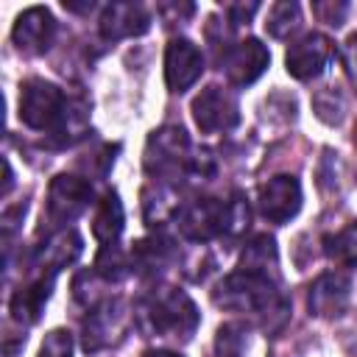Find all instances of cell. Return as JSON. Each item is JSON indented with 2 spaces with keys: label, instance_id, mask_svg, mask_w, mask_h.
Returning <instances> with one entry per match:
<instances>
[{
  "label": "cell",
  "instance_id": "cell-1",
  "mask_svg": "<svg viewBox=\"0 0 357 357\" xmlns=\"http://www.w3.org/2000/svg\"><path fill=\"white\" fill-rule=\"evenodd\" d=\"M215 304L223 310H234V312H254L265 321L279 315L284 321L287 315V301L279 293V279L254 273V271H243L237 268L234 273H229L212 293Z\"/></svg>",
  "mask_w": 357,
  "mask_h": 357
},
{
  "label": "cell",
  "instance_id": "cell-2",
  "mask_svg": "<svg viewBox=\"0 0 357 357\" xmlns=\"http://www.w3.org/2000/svg\"><path fill=\"white\" fill-rule=\"evenodd\" d=\"M201 315L192 298L176 287H159L137 307V324L153 337L190 340Z\"/></svg>",
  "mask_w": 357,
  "mask_h": 357
},
{
  "label": "cell",
  "instance_id": "cell-3",
  "mask_svg": "<svg viewBox=\"0 0 357 357\" xmlns=\"http://www.w3.org/2000/svg\"><path fill=\"white\" fill-rule=\"evenodd\" d=\"M145 170L156 178L198 176L201 162L190 151V137L181 126H162L145 142ZM204 173V170H201Z\"/></svg>",
  "mask_w": 357,
  "mask_h": 357
},
{
  "label": "cell",
  "instance_id": "cell-4",
  "mask_svg": "<svg viewBox=\"0 0 357 357\" xmlns=\"http://www.w3.org/2000/svg\"><path fill=\"white\" fill-rule=\"evenodd\" d=\"M70 98L45 78H28L20 86V120L33 131H53Z\"/></svg>",
  "mask_w": 357,
  "mask_h": 357
},
{
  "label": "cell",
  "instance_id": "cell-5",
  "mask_svg": "<svg viewBox=\"0 0 357 357\" xmlns=\"http://www.w3.org/2000/svg\"><path fill=\"white\" fill-rule=\"evenodd\" d=\"M92 204V184L73 173H59L47 187V220L53 226L73 223Z\"/></svg>",
  "mask_w": 357,
  "mask_h": 357
},
{
  "label": "cell",
  "instance_id": "cell-6",
  "mask_svg": "<svg viewBox=\"0 0 357 357\" xmlns=\"http://www.w3.org/2000/svg\"><path fill=\"white\" fill-rule=\"evenodd\" d=\"M192 120L195 126L204 131V134H223V131H231L237 123H240V106H237V98L212 84L206 89H201L192 100Z\"/></svg>",
  "mask_w": 357,
  "mask_h": 357
},
{
  "label": "cell",
  "instance_id": "cell-7",
  "mask_svg": "<svg viewBox=\"0 0 357 357\" xmlns=\"http://www.w3.org/2000/svg\"><path fill=\"white\" fill-rule=\"evenodd\" d=\"M335 56V45L326 33H318V31H310L304 33L301 39H296L290 47H287V56H284V64H287V73L298 81H310V78H318L326 64L332 61Z\"/></svg>",
  "mask_w": 357,
  "mask_h": 357
},
{
  "label": "cell",
  "instance_id": "cell-8",
  "mask_svg": "<svg viewBox=\"0 0 357 357\" xmlns=\"http://www.w3.org/2000/svg\"><path fill=\"white\" fill-rule=\"evenodd\" d=\"M220 64H223L226 78H229L234 86H248V84H254V81L268 70L271 53H268V47H265L259 39L248 36V39H243V42L226 47Z\"/></svg>",
  "mask_w": 357,
  "mask_h": 357
},
{
  "label": "cell",
  "instance_id": "cell-9",
  "mask_svg": "<svg viewBox=\"0 0 357 357\" xmlns=\"http://www.w3.org/2000/svg\"><path fill=\"white\" fill-rule=\"evenodd\" d=\"M301 209V184L296 176L279 173L259 187V212L271 223H287Z\"/></svg>",
  "mask_w": 357,
  "mask_h": 357
},
{
  "label": "cell",
  "instance_id": "cell-10",
  "mask_svg": "<svg viewBox=\"0 0 357 357\" xmlns=\"http://www.w3.org/2000/svg\"><path fill=\"white\" fill-rule=\"evenodd\" d=\"M53 36H56V20L45 6L25 8L11 28V39H14L17 50L25 56L45 53L53 45Z\"/></svg>",
  "mask_w": 357,
  "mask_h": 357
},
{
  "label": "cell",
  "instance_id": "cell-11",
  "mask_svg": "<svg viewBox=\"0 0 357 357\" xmlns=\"http://www.w3.org/2000/svg\"><path fill=\"white\" fill-rule=\"evenodd\" d=\"M126 326H128V312H126L123 301H103V304L92 307L89 318L84 321V349L98 351V349L117 343L123 337Z\"/></svg>",
  "mask_w": 357,
  "mask_h": 357
},
{
  "label": "cell",
  "instance_id": "cell-12",
  "mask_svg": "<svg viewBox=\"0 0 357 357\" xmlns=\"http://www.w3.org/2000/svg\"><path fill=\"white\" fill-rule=\"evenodd\" d=\"M204 73V53L190 39H173L165 50V81L170 92H187Z\"/></svg>",
  "mask_w": 357,
  "mask_h": 357
},
{
  "label": "cell",
  "instance_id": "cell-13",
  "mask_svg": "<svg viewBox=\"0 0 357 357\" xmlns=\"http://www.w3.org/2000/svg\"><path fill=\"white\" fill-rule=\"evenodd\" d=\"M151 28V14L142 3H109L100 14L98 31L103 39L117 42V39H128V36H139Z\"/></svg>",
  "mask_w": 357,
  "mask_h": 357
},
{
  "label": "cell",
  "instance_id": "cell-14",
  "mask_svg": "<svg viewBox=\"0 0 357 357\" xmlns=\"http://www.w3.org/2000/svg\"><path fill=\"white\" fill-rule=\"evenodd\" d=\"M223 223V201L215 198H198L178 212V231L192 243H206L220 234Z\"/></svg>",
  "mask_w": 357,
  "mask_h": 357
},
{
  "label": "cell",
  "instance_id": "cell-15",
  "mask_svg": "<svg viewBox=\"0 0 357 357\" xmlns=\"http://www.w3.org/2000/svg\"><path fill=\"white\" fill-rule=\"evenodd\" d=\"M349 293H351V282L346 273H340V271L321 273L310 284V296H307L310 312H315L318 318H335L346 310Z\"/></svg>",
  "mask_w": 357,
  "mask_h": 357
},
{
  "label": "cell",
  "instance_id": "cell-16",
  "mask_svg": "<svg viewBox=\"0 0 357 357\" xmlns=\"http://www.w3.org/2000/svg\"><path fill=\"white\" fill-rule=\"evenodd\" d=\"M84 251V240L75 229H61L53 237H47L39 251H36V268H42V273L56 276L61 268L73 265Z\"/></svg>",
  "mask_w": 357,
  "mask_h": 357
},
{
  "label": "cell",
  "instance_id": "cell-17",
  "mask_svg": "<svg viewBox=\"0 0 357 357\" xmlns=\"http://www.w3.org/2000/svg\"><path fill=\"white\" fill-rule=\"evenodd\" d=\"M128 257H131V271L134 273H139V276H159V273H165L173 265L176 248H173V243L167 237L153 234V237L139 240L128 251Z\"/></svg>",
  "mask_w": 357,
  "mask_h": 357
},
{
  "label": "cell",
  "instance_id": "cell-18",
  "mask_svg": "<svg viewBox=\"0 0 357 357\" xmlns=\"http://www.w3.org/2000/svg\"><path fill=\"white\" fill-rule=\"evenodd\" d=\"M50 287H53L50 273H42L33 282H28L25 287H20L11 296V318L20 324H36L45 310V301L50 298Z\"/></svg>",
  "mask_w": 357,
  "mask_h": 357
},
{
  "label": "cell",
  "instance_id": "cell-19",
  "mask_svg": "<svg viewBox=\"0 0 357 357\" xmlns=\"http://www.w3.org/2000/svg\"><path fill=\"white\" fill-rule=\"evenodd\" d=\"M123 223H126V212H123V204H120V195L117 192H106L100 201H98V209H95V220H92V234L98 243H117L120 231H123Z\"/></svg>",
  "mask_w": 357,
  "mask_h": 357
},
{
  "label": "cell",
  "instance_id": "cell-20",
  "mask_svg": "<svg viewBox=\"0 0 357 357\" xmlns=\"http://www.w3.org/2000/svg\"><path fill=\"white\" fill-rule=\"evenodd\" d=\"M243 271H254V273H262V276H271V279H279V254H276V243L273 237L268 234H257L245 251H243V259L240 265Z\"/></svg>",
  "mask_w": 357,
  "mask_h": 357
},
{
  "label": "cell",
  "instance_id": "cell-21",
  "mask_svg": "<svg viewBox=\"0 0 357 357\" xmlns=\"http://www.w3.org/2000/svg\"><path fill=\"white\" fill-rule=\"evenodd\" d=\"M142 212H145L148 226H162L170 218H178L181 206H178L176 192L167 184H153L142 192Z\"/></svg>",
  "mask_w": 357,
  "mask_h": 357
},
{
  "label": "cell",
  "instance_id": "cell-22",
  "mask_svg": "<svg viewBox=\"0 0 357 357\" xmlns=\"http://www.w3.org/2000/svg\"><path fill=\"white\" fill-rule=\"evenodd\" d=\"M324 251L329 259H335L337 265H349L357 268V220L349 223L346 229L324 237Z\"/></svg>",
  "mask_w": 357,
  "mask_h": 357
},
{
  "label": "cell",
  "instance_id": "cell-23",
  "mask_svg": "<svg viewBox=\"0 0 357 357\" xmlns=\"http://www.w3.org/2000/svg\"><path fill=\"white\" fill-rule=\"evenodd\" d=\"M298 25H301V8H298V3L282 0V3H273V6H271L268 22H265V28H268L271 36L284 39V36H290Z\"/></svg>",
  "mask_w": 357,
  "mask_h": 357
},
{
  "label": "cell",
  "instance_id": "cell-24",
  "mask_svg": "<svg viewBox=\"0 0 357 357\" xmlns=\"http://www.w3.org/2000/svg\"><path fill=\"white\" fill-rule=\"evenodd\" d=\"M86 126H89L86 106H84L81 100H70L67 109H64V114H61V120H59V126L53 128V137H59L61 145H70V142H75L78 137H84Z\"/></svg>",
  "mask_w": 357,
  "mask_h": 357
},
{
  "label": "cell",
  "instance_id": "cell-25",
  "mask_svg": "<svg viewBox=\"0 0 357 357\" xmlns=\"http://www.w3.org/2000/svg\"><path fill=\"white\" fill-rule=\"evenodd\" d=\"M131 271V257L117 245V243H106L95 259V273L106 282H117L120 276H126Z\"/></svg>",
  "mask_w": 357,
  "mask_h": 357
},
{
  "label": "cell",
  "instance_id": "cell-26",
  "mask_svg": "<svg viewBox=\"0 0 357 357\" xmlns=\"http://www.w3.org/2000/svg\"><path fill=\"white\" fill-rule=\"evenodd\" d=\"M251 223V209L243 192H231L229 201H223V223H220V234L226 237H240Z\"/></svg>",
  "mask_w": 357,
  "mask_h": 357
},
{
  "label": "cell",
  "instance_id": "cell-27",
  "mask_svg": "<svg viewBox=\"0 0 357 357\" xmlns=\"http://www.w3.org/2000/svg\"><path fill=\"white\" fill-rule=\"evenodd\" d=\"M245 326L240 324H223L215 335V357H243L245 351Z\"/></svg>",
  "mask_w": 357,
  "mask_h": 357
},
{
  "label": "cell",
  "instance_id": "cell-28",
  "mask_svg": "<svg viewBox=\"0 0 357 357\" xmlns=\"http://www.w3.org/2000/svg\"><path fill=\"white\" fill-rule=\"evenodd\" d=\"M39 357H73V337L64 329H53L47 332V337L42 340Z\"/></svg>",
  "mask_w": 357,
  "mask_h": 357
},
{
  "label": "cell",
  "instance_id": "cell-29",
  "mask_svg": "<svg viewBox=\"0 0 357 357\" xmlns=\"http://www.w3.org/2000/svg\"><path fill=\"white\" fill-rule=\"evenodd\" d=\"M312 11H315V17L321 22L337 28V25H343V17H346L349 6L346 3H312Z\"/></svg>",
  "mask_w": 357,
  "mask_h": 357
},
{
  "label": "cell",
  "instance_id": "cell-30",
  "mask_svg": "<svg viewBox=\"0 0 357 357\" xmlns=\"http://www.w3.org/2000/svg\"><path fill=\"white\" fill-rule=\"evenodd\" d=\"M343 67H346L349 81H351L354 89H357V33H351V36L346 39V45H343Z\"/></svg>",
  "mask_w": 357,
  "mask_h": 357
},
{
  "label": "cell",
  "instance_id": "cell-31",
  "mask_svg": "<svg viewBox=\"0 0 357 357\" xmlns=\"http://www.w3.org/2000/svg\"><path fill=\"white\" fill-rule=\"evenodd\" d=\"M195 11V6L192 3H184V6H170V3H165V6H159V14L167 20V22H184V17H190Z\"/></svg>",
  "mask_w": 357,
  "mask_h": 357
},
{
  "label": "cell",
  "instance_id": "cell-32",
  "mask_svg": "<svg viewBox=\"0 0 357 357\" xmlns=\"http://www.w3.org/2000/svg\"><path fill=\"white\" fill-rule=\"evenodd\" d=\"M257 8H259V3H234V6H226V11H229V17H231L234 25L248 22L257 14Z\"/></svg>",
  "mask_w": 357,
  "mask_h": 357
},
{
  "label": "cell",
  "instance_id": "cell-33",
  "mask_svg": "<svg viewBox=\"0 0 357 357\" xmlns=\"http://www.w3.org/2000/svg\"><path fill=\"white\" fill-rule=\"evenodd\" d=\"M145 357H181V354H176V351H167V349H156V351H148Z\"/></svg>",
  "mask_w": 357,
  "mask_h": 357
}]
</instances>
